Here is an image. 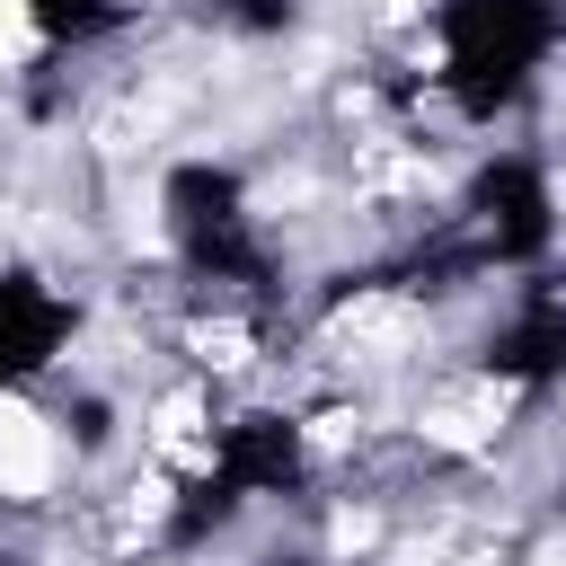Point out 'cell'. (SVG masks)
I'll return each mask as SVG.
<instances>
[{"label":"cell","instance_id":"obj_2","mask_svg":"<svg viewBox=\"0 0 566 566\" xmlns=\"http://www.w3.org/2000/svg\"><path fill=\"white\" fill-rule=\"evenodd\" d=\"M53 478H62L53 416L0 389V504H44V495H53Z\"/></svg>","mask_w":566,"mask_h":566},{"label":"cell","instance_id":"obj_3","mask_svg":"<svg viewBox=\"0 0 566 566\" xmlns=\"http://www.w3.org/2000/svg\"><path fill=\"white\" fill-rule=\"evenodd\" d=\"M186 345H195V363H203V371H221V380L256 363V336H248L239 318H195V327H186Z\"/></svg>","mask_w":566,"mask_h":566},{"label":"cell","instance_id":"obj_5","mask_svg":"<svg viewBox=\"0 0 566 566\" xmlns=\"http://www.w3.org/2000/svg\"><path fill=\"white\" fill-rule=\"evenodd\" d=\"M363 442V407H327V416H310V451L318 460H336V451H354Z\"/></svg>","mask_w":566,"mask_h":566},{"label":"cell","instance_id":"obj_1","mask_svg":"<svg viewBox=\"0 0 566 566\" xmlns=\"http://www.w3.org/2000/svg\"><path fill=\"white\" fill-rule=\"evenodd\" d=\"M327 345H345V363H407L424 345V310L407 292H354L327 318Z\"/></svg>","mask_w":566,"mask_h":566},{"label":"cell","instance_id":"obj_7","mask_svg":"<svg viewBox=\"0 0 566 566\" xmlns=\"http://www.w3.org/2000/svg\"><path fill=\"white\" fill-rule=\"evenodd\" d=\"M424 9H433V0H363V18H371L380 35H398V27H416Z\"/></svg>","mask_w":566,"mask_h":566},{"label":"cell","instance_id":"obj_4","mask_svg":"<svg viewBox=\"0 0 566 566\" xmlns=\"http://www.w3.org/2000/svg\"><path fill=\"white\" fill-rule=\"evenodd\" d=\"M195 424H203V389H168V398L150 407V433H159V442H195Z\"/></svg>","mask_w":566,"mask_h":566},{"label":"cell","instance_id":"obj_6","mask_svg":"<svg viewBox=\"0 0 566 566\" xmlns=\"http://www.w3.org/2000/svg\"><path fill=\"white\" fill-rule=\"evenodd\" d=\"M35 53V9L27 0H0V71H18Z\"/></svg>","mask_w":566,"mask_h":566}]
</instances>
